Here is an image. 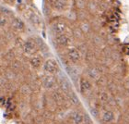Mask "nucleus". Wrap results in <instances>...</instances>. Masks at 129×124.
<instances>
[{
  "mask_svg": "<svg viewBox=\"0 0 129 124\" xmlns=\"http://www.w3.org/2000/svg\"><path fill=\"white\" fill-rule=\"evenodd\" d=\"M43 70H45L46 72L54 74L56 72L57 70V64L55 63V61L53 59H49L43 64Z\"/></svg>",
  "mask_w": 129,
  "mask_h": 124,
  "instance_id": "nucleus-1",
  "label": "nucleus"
},
{
  "mask_svg": "<svg viewBox=\"0 0 129 124\" xmlns=\"http://www.w3.org/2000/svg\"><path fill=\"white\" fill-rule=\"evenodd\" d=\"M67 57L72 62H78L79 60V58H80V54L76 48H72L68 51Z\"/></svg>",
  "mask_w": 129,
  "mask_h": 124,
  "instance_id": "nucleus-2",
  "label": "nucleus"
},
{
  "mask_svg": "<svg viewBox=\"0 0 129 124\" xmlns=\"http://www.w3.org/2000/svg\"><path fill=\"white\" fill-rule=\"evenodd\" d=\"M113 119H114V114H113V111H105L102 115V120L105 123H110V122L113 121Z\"/></svg>",
  "mask_w": 129,
  "mask_h": 124,
  "instance_id": "nucleus-3",
  "label": "nucleus"
},
{
  "mask_svg": "<svg viewBox=\"0 0 129 124\" xmlns=\"http://www.w3.org/2000/svg\"><path fill=\"white\" fill-rule=\"evenodd\" d=\"M43 85L46 88H52L55 84V81H54V79L52 76H46L45 78L43 80Z\"/></svg>",
  "mask_w": 129,
  "mask_h": 124,
  "instance_id": "nucleus-4",
  "label": "nucleus"
},
{
  "mask_svg": "<svg viewBox=\"0 0 129 124\" xmlns=\"http://www.w3.org/2000/svg\"><path fill=\"white\" fill-rule=\"evenodd\" d=\"M80 89L83 93L87 92V91H89V90L91 89V84L89 81L83 79V80L80 81Z\"/></svg>",
  "mask_w": 129,
  "mask_h": 124,
  "instance_id": "nucleus-5",
  "label": "nucleus"
},
{
  "mask_svg": "<svg viewBox=\"0 0 129 124\" xmlns=\"http://www.w3.org/2000/svg\"><path fill=\"white\" fill-rule=\"evenodd\" d=\"M56 40H57V43L59 44V45H61V46H67V45H69V43H70V39L64 34L59 35V36L57 37Z\"/></svg>",
  "mask_w": 129,
  "mask_h": 124,
  "instance_id": "nucleus-6",
  "label": "nucleus"
},
{
  "mask_svg": "<svg viewBox=\"0 0 129 124\" xmlns=\"http://www.w3.org/2000/svg\"><path fill=\"white\" fill-rule=\"evenodd\" d=\"M64 28H66V25L64 23H62V22H56V23H54L53 25V30L55 32H57V33H60V34L64 32Z\"/></svg>",
  "mask_w": 129,
  "mask_h": 124,
  "instance_id": "nucleus-7",
  "label": "nucleus"
},
{
  "mask_svg": "<svg viewBox=\"0 0 129 124\" xmlns=\"http://www.w3.org/2000/svg\"><path fill=\"white\" fill-rule=\"evenodd\" d=\"M34 48H35V46H34V43L32 41H28L27 43L25 44L24 50L28 54H31L32 52L34 51Z\"/></svg>",
  "mask_w": 129,
  "mask_h": 124,
  "instance_id": "nucleus-8",
  "label": "nucleus"
},
{
  "mask_svg": "<svg viewBox=\"0 0 129 124\" xmlns=\"http://www.w3.org/2000/svg\"><path fill=\"white\" fill-rule=\"evenodd\" d=\"M54 7H55V8H57L58 10H62L63 8L66 7L64 0H56L55 3H54Z\"/></svg>",
  "mask_w": 129,
  "mask_h": 124,
  "instance_id": "nucleus-9",
  "label": "nucleus"
},
{
  "mask_svg": "<svg viewBox=\"0 0 129 124\" xmlns=\"http://www.w3.org/2000/svg\"><path fill=\"white\" fill-rule=\"evenodd\" d=\"M84 121V117L82 114L80 113H77L74 117V122L76 124H81Z\"/></svg>",
  "mask_w": 129,
  "mask_h": 124,
  "instance_id": "nucleus-10",
  "label": "nucleus"
},
{
  "mask_svg": "<svg viewBox=\"0 0 129 124\" xmlns=\"http://www.w3.org/2000/svg\"><path fill=\"white\" fill-rule=\"evenodd\" d=\"M30 63H31V65L33 66V67L38 68L41 65V59H40V57H33V58L31 59V61H30Z\"/></svg>",
  "mask_w": 129,
  "mask_h": 124,
  "instance_id": "nucleus-11",
  "label": "nucleus"
},
{
  "mask_svg": "<svg viewBox=\"0 0 129 124\" xmlns=\"http://www.w3.org/2000/svg\"><path fill=\"white\" fill-rule=\"evenodd\" d=\"M89 76L93 79H97L99 77V73H98V71H97L95 69H90V70H89Z\"/></svg>",
  "mask_w": 129,
  "mask_h": 124,
  "instance_id": "nucleus-12",
  "label": "nucleus"
},
{
  "mask_svg": "<svg viewBox=\"0 0 129 124\" xmlns=\"http://www.w3.org/2000/svg\"><path fill=\"white\" fill-rule=\"evenodd\" d=\"M101 98H102V100L103 101V102H105V101H107L108 100V96L107 94H105V93H103V94H102V95H101Z\"/></svg>",
  "mask_w": 129,
  "mask_h": 124,
  "instance_id": "nucleus-13",
  "label": "nucleus"
}]
</instances>
